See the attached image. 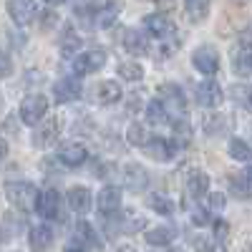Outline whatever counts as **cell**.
<instances>
[{
	"instance_id": "cell-1",
	"label": "cell",
	"mask_w": 252,
	"mask_h": 252,
	"mask_svg": "<svg viewBox=\"0 0 252 252\" xmlns=\"http://www.w3.org/2000/svg\"><path fill=\"white\" fill-rule=\"evenodd\" d=\"M38 189L35 184L31 182H8L5 184V197L13 207H18L20 212H31L35 209V202H38Z\"/></svg>"
},
{
	"instance_id": "cell-2",
	"label": "cell",
	"mask_w": 252,
	"mask_h": 252,
	"mask_svg": "<svg viewBox=\"0 0 252 252\" xmlns=\"http://www.w3.org/2000/svg\"><path fill=\"white\" fill-rule=\"evenodd\" d=\"M46 114H48V98L43 94H31V96L23 98V103H20V121L28 124V126L40 124Z\"/></svg>"
},
{
	"instance_id": "cell-3",
	"label": "cell",
	"mask_w": 252,
	"mask_h": 252,
	"mask_svg": "<svg viewBox=\"0 0 252 252\" xmlns=\"http://www.w3.org/2000/svg\"><path fill=\"white\" fill-rule=\"evenodd\" d=\"M159 101H161V106L166 109L169 116H184V111H187L184 91L177 83H164V86H159Z\"/></svg>"
},
{
	"instance_id": "cell-4",
	"label": "cell",
	"mask_w": 252,
	"mask_h": 252,
	"mask_svg": "<svg viewBox=\"0 0 252 252\" xmlns=\"http://www.w3.org/2000/svg\"><path fill=\"white\" fill-rule=\"evenodd\" d=\"M144 31L157 40H166L177 33V23L164 13H152V15L144 18Z\"/></svg>"
},
{
	"instance_id": "cell-5",
	"label": "cell",
	"mask_w": 252,
	"mask_h": 252,
	"mask_svg": "<svg viewBox=\"0 0 252 252\" xmlns=\"http://www.w3.org/2000/svg\"><path fill=\"white\" fill-rule=\"evenodd\" d=\"M103 63H106V53L103 51H86L73 58V73L76 76H89L98 68H103Z\"/></svg>"
},
{
	"instance_id": "cell-6",
	"label": "cell",
	"mask_w": 252,
	"mask_h": 252,
	"mask_svg": "<svg viewBox=\"0 0 252 252\" xmlns=\"http://www.w3.org/2000/svg\"><path fill=\"white\" fill-rule=\"evenodd\" d=\"M8 13L15 26H28L38 15V5L35 0H8Z\"/></svg>"
},
{
	"instance_id": "cell-7",
	"label": "cell",
	"mask_w": 252,
	"mask_h": 252,
	"mask_svg": "<svg viewBox=\"0 0 252 252\" xmlns=\"http://www.w3.org/2000/svg\"><path fill=\"white\" fill-rule=\"evenodd\" d=\"M197 103L204 109H217L222 103V89L215 78H207L197 86Z\"/></svg>"
},
{
	"instance_id": "cell-8",
	"label": "cell",
	"mask_w": 252,
	"mask_h": 252,
	"mask_svg": "<svg viewBox=\"0 0 252 252\" xmlns=\"http://www.w3.org/2000/svg\"><path fill=\"white\" fill-rule=\"evenodd\" d=\"M83 86H81V81L78 76H66V78H61L56 81V86H53V98L58 103H68V101H76L81 96Z\"/></svg>"
},
{
	"instance_id": "cell-9",
	"label": "cell",
	"mask_w": 252,
	"mask_h": 252,
	"mask_svg": "<svg viewBox=\"0 0 252 252\" xmlns=\"http://www.w3.org/2000/svg\"><path fill=\"white\" fill-rule=\"evenodd\" d=\"M96 207H98V212L103 217H109V215H116L119 212V207H121V189L109 184V187H103L98 197H96Z\"/></svg>"
},
{
	"instance_id": "cell-10",
	"label": "cell",
	"mask_w": 252,
	"mask_h": 252,
	"mask_svg": "<svg viewBox=\"0 0 252 252\" xmlns=\"http://www.w3.org/2000/svg\"><path fill=\"white\" fill-rule=\"evenodd\" d=\"M192 63H194V68H197L199 73L212 76V73H217V68H220V56H217V51H215V48L202 46V48H197V51H194Z\"/></svg>"
},
{
	"instance_id": "cell-11",
	"label": "cell",
	"mask_w": 252,
	"mask_h": 252,
	"mask_svg": "<svg viewBox=\"0 0 252 252\" xmlns=\"http://www.w3.org/2000/svg\"><path fill=\"white\" fill-rule=\"evenodd\" d=\"M35 212L43 220H56L58 212H61V194L56 192V189H46V192H40L38 202H35Z\"/></svg>"
},
{
	"instance_id": "cell-12",
	"label": "cell",
	"mask_w": 252,
	"mask_h": 252,
	"mask_svg": "<svg viewBox=\"0 0 252 252\" xmlns=\"http://www.w3.org/2000/svg\"><path fill=\"white\" fill-rule=\"evenodd\" d=\"M86 159H89V152H86V146L78 144V141H68V144H63L61 149H58V161L71 166V169L81 166Z\"/></svg>"
},
{
	"instance_id": "cell-13",
	"label": "cell",
	"mask_w": 252,
	"mask_h": 252,
	"mask_svg": "<svg viewBox=\"0 0 252 252\" xmlns=\"http://www.w3.org/2000/svg\"><path fill=\"white\" fill-rule=\"evenodd\" d=\"M124 184L131 189V192H144L146 187H149V172L144 169L141 164L131 161L124 166Z\"/></svg>"
},
{
	"instance_id": "cell-14",
	"label": "cell",
	"mask_w": 252,
	"mask_h": 252,
	"mask_svg": "<svg viewBox=\"0 0 252 252\" xmlns=\"http://www.w3.org/2000/svg\"><path fill=\"white\" fill-rule=\"evenodd\" d=\"M174 149H177V144L169 141V139H164V136H152L149 141H146V146H144V152L149 154L152 159H157V161H169L174 157Z\"/></svg>"
},
{
	"instance_id": "cell-15",
	"label": "cell",
	"mask_w": 252,
	"mask_h": 252,
	"mask_svg": "<svg viewBox=\"0 0 252 252\" xmlns=\"http://www.w3.org/2000/svg\"><path fill=\"white\" fill-rule=\"evenodd\" d=\"M28 245L33 252H46L53 245V229L48 224H35L28 232Z\"/></svg>"
},
{
	"instance_id": "cell-16",
	"label": "cell",
	"mask_w": 252,
	"mask_h": 252,
	"mask_svg": "<svg viewBox=\"0 0 252 252\" xmlns=\"http://www.w3.org/2000/svg\"><path fill=\"white\" fill-rule=\"evenodd\" d=\"M56 139H58V121L56 119H48L46 124H40L33 134V144L38 149H48V146L56 144Z\"/></svg>"
},
{
	"instance_id": "cell-17",
	"label": "cell",
	"mask_w": 252,
	"mask_h": 252,
	"mask_svg": "<svg viewBox=\"0 0 252 252\" xmlns=\"http://www.w3.org/2000/svg\"><path fill=\"white\" fill-rule=\"evenodd\" d=\"M73 237H76V245H81V247H96V250H101V247H103V242L98 240L94 224H91V222H86V220H81V222L76 224Z\"/></svg>"
},
{
	"instance_id": "cell-18",
	"label": "cell",
	"mask_w": 252,
	"mask_h": 252,
	"mask_svg": "<svg viewBox=\"0 0 252 252\" xmlns=\"http://www.w3.org/2000/svg\"><path fill=\"white\" fill-rule=\"evenodd\" d=\"M124 48L134 53V56H144V53H149V35H144L134 28H129L124 33Z\"/></svg>"
},
{
	"instance_id": "cell-19",
	"label": "cell",
	"mask_w": 252,
	"mask_h": 252,
	"mask_svg": "<svg viewBox=\"0 0 252 252\" xmlns=\"http://www.w3.org/2000/svg\"><path fill=\"white\" fill-rule=\"evenodd\" d=\"M91 192L86 187H71L68 189V207L73 209V212L78 215H86L89 209H91Z\"/></svg>"
},
{
	"instance_id": "cell-20",
	"label": "cell",
	"mask_w": 252,
	"mask_h": 252,
	"mask_svg": "<svg viewBox=\"0 0 252 252\" xmlns=\"http://www.w3.org/2000/svg\"><path fill=\"white\" fill-rule=\"evenodd\" d=\"M207 189H209V177H207L202 169L189 172V177H187V194H189V197L199 199V197L207 194Z\"/></svg>"
},
{
	"instance_id": "cell-21",
	"label": "cell",
	"mask_w": 252,
	"mask_h": 252,
	"mask_svg": "<svg viewBox=\"0 0 252 252\" xmlns=\"http://www.w3.org/2000/svg\"><path fill=\"white\" fill-rule=\"evenodd\" d=\"M121 86L116 81H101L98 86H96V101L98 103H103V106H106V103H116V101H121Z\"/></svg>"
},
{
	"instance_id": "cell-22",
	"label": "cell",
	"mask_w": 252,
	"mask_h": 252,
	"mask_svg": "<svg viewBox=\"0 0 252 252\" xmlns=\"http://www.w3.org/2000/svg\"><path fill=\"white\" fill-rule=\"evenodd\" d=\"M119 10H121V3H103V8L96 10V15H94V26L96 28H111L119 18Z\"/></svg>"
},
{
	"instance_id": "cell-23",
	"label": "cell",
	"mask_w": 252,
	"mask_h": 252,
	"mask_svg": "<svg viewBox=\"0 0 252 252\" xmlns=\"http://www.w3.org/2000/svg\"><path fill=\"white\" fill-rule=\"evenodd\" d=\"M58 48H61L63 56H73L81 48V35H76V31L71 26H66L63 33H61V38H58Z\"/></svg>"
},
{
	"instance_id": "cell-24",
	"label": "cell",
	"mask_w": 252,
	"mask_h": 252,
	"mask_svg": "<svg viewBox=\"0 0 252 252\" xmlns=\"http://www.w3.org/2000/svg\"><path fill=\"white\" fill-rule=\"evenodd\" d=\"M174 229L172 227H154L146 232V242H149L152 247H166V245H172L174 242Z\"/></svg>"
},
{
	"instance_id": "cell-25",
	"label": "cell",
	"mask_w": 252,
	"mask_h": 252,
	"mask_svg": "<svg viewBox=\"0 0 252 252\" xmlns=\"http://www.w3.org/2000/svg\"><path fill=\"white\" fill-rule=\"evenodd\" d=\"M229 192H232L237 199H250L252 184H250L247 174H229Z\"/></svg>"
},
{
	"instance_id": "cell-26",
	"label": "cell",
	"mask_w": 252,
	"mask_h": 252,
	"mask_svg": "<svg viewBox=\"0 0 252 252\" xmlns=\"http://www.w3.org/2000/svg\"><path fill=\"white\" fill-rule=\"evenodd\" d=\"M232 68L237 76H252V48H245L232 56Z\"/></svg>"
},
{
	"instance_id": "cell-27",
	"label": "cell",
	"mask_w": 252,
	"mask_h": 252,
	"mask_svg": "<svg viewBox=\"0 0 252 252\" xmlns=\"http://www.w3.org/2000/svg\"><path fill=\"white\" fill-rule=\"evenodd\" d=\"M187 13L192 23H202L209 15V0H187Z\"/></svg>"
},
{
	"instance_id": "cell-28",
	"label": "cell",
	"mask_w": 252,
	"mask_h": 252,
	"mask_svg": "<svg viewBox=\"0 0 252 252\" xmlns=\"http://www.w3.org/2000/svg\"><path fill=\"white\" fill-rule=\"evenodd\" d=\"M229 154L237 161H252V146L242 139H229Z\"/></svg>"
},
{
	"instance_id": "cell-29",
	"label": "cell",
	"mask_w": 252,
	"mask_h": 252,
	"mask_svg": "<svg viewBox=\"0 0 252 252\" xmlns=\"http://www.w3.org/2000/svg\"><path fill=\"white\" fill-rule=\"evenodd\" d=\"M232 98L240 103L242 109L252 111V86L250 83H237V86H232Z\"/></svg>"
},
{
	"instance_id": "cell-30",
	"label": "cell",
	"mask_w": 252,
	"mask_h": 252,
	"mask_svg": "<svg viewBox=\"0 0 252 252\" xmlns=\"http://www.w3.org/2000/svg\"><path fill=\"white\" fill-rule=\"evenodd\" d=\"M149 207L154 209V212L164 215V217L174 215V202H172L169 197H164V194H152V197H149Z\"/></svg>"
},
{
	"instance_id": "cell-31",
	"label": "cell",
	"mask_w": 252,
	"mask_h": 252,
	"mask_svg": "<svg viewBox=\"0 0 252 252\" xmlns=\"http://www.w3.org/2000/svg\"><path fill=\"white\" fill-rule=\"evenodd\" d=\"M166 116H169V114H166V109L161 106L159 98L149 101V106H146V121H149V124H164Z\"/></svg>"
},
{
	"instance_id": "cell-32",
	"label": "cell",
	"mask_w": 252,
	"mask_h": 252,
	"mask_svg": "<svg viewBox=\"0 0 252 252\" xmlns=\"http://www.w3.org/2000/svg\"><path fill=\"white\" fill-rule=\"evenodd\" d=\"M126 139H129V144H134V146H141V149H144V146H146V141H149L152 136L146 134V129H144L141 124H131V126H129V131H126Z\"/></svg>"
},
{
	"instance_id": "cell-33",
	"label": "cell",
	"mask_w": 252,
	"mask_h": 252,
	"mask_svg": "<svg viewBox=\"0 0 252 252\" xmlns=\"http://www.w3.org/2000/svg\"><path fill=\"white\" fill-rule=\"evenodd\" d=\"M119 76L126 78V81H141L144 78V68L139 66V63H134V61H126V63L119 66Z\"/></svg>"
},
{
	"instance_id": "cell-34",
	"label": "cell",
	"mask_w": 252,
	"mask_h": 252,
	"mask_svg": "<svg viewBox=\"0 0 252 252\" xmlns=\"http://www.w3.org/2000/svg\"><path fill=\"white\" fill-rule=\"evenodd\" d=\"M194 250L197 252H215V237H204V235H197L192 240Z\"/></svg>"
},
{
	"instance_id": "cell-35",
	"label": "cell",
	"mask_w": 252,
	"mask_h": 252,
	"mask_svg": "<svg viewBox=\"0 0 252 252\" xmlns=\"http://www.w3.org/2000/svg\"><path fill=\"white\" fill-rule=\"evenodd\" d=\"M10 73H13V61L8 53L0 51V78H8Z\"/></svg>"
},
{
	"instance_id": "cell-36",
	"label": "cell",
	"mask_w": 252,
	"mask_h": 252,
	"mask_svg": "<svg viewBox=\"0 0 252 252\" xmlns=\"http://www.w3.org/2000/svg\"><path fill=\"white\" fill-rule=\"evenodd\" d=\"M192 222H194L197 227H204V224H209V222H212V220H209V212H207V209L197 207L194 212H192Z\"/></svg>"
},
{
	"instance_id": "cell-37",
	"label": "cell",
	"mask_w": 252,
	"mask_h": 252,
	"mask_svg": "<svg viewBox=\"0 0 252 252\" xmlns=\"http://www.w3.org/2000/svg\"><path fill=\"white\" fill-rule=\"evenodd\" d=\"M224 235H227V222L215 220V242H217V240H224Z\"/></svg>"
},
{
	"instance_id": "cell-38",
	"label": "cell",
	"mask_w": 252,
	"mask_h": 252,
	"mask_svg": "<svg viewBox=\"0 0 252 252\" xmlns=\"http://www.w3.org/2000/svg\"><path fill=\"white\" fill-rule=\"evenodd\" d=\"M58 23V15L53 13V10H48V13H43V31H48L51 26H56Z\"/></svg>"
},
{
	"instance_id": "cell-39",
	"label": "cell",
	"mask_w": 252,
	"mask_h": 252,
	"mask_svg": "<svg viewBox=\"0 0 252 252\" xmlns=\"http://www.w3.org/2000/svg\"><path fill=\"white\" fill-rule=\"evenodd\" d=\"M222 207H224L222 194H209V209H222Z\"/></svg>"
},
{
	"instance_id": "cell-40",
	"label": "cell",
	"mask_w": 252,
	"mask_h": 252,
	"mask_svg": "<svg viewBox=\"0 0 252 252\" xmlns=\"http://www.w3.org/2000/svg\"><path fill=\"white\" fill-rule=\"evenodd\" d=\"M5 154H8V144H5V139H3V136H0V159H3Z\"/></svg>"
},
{
	"instance_id": "cell-41",
	"label": "cell",
	"mask_w": 252,
	"mask_h": 252,
	"mask_svg": "<svg viewBox=\"0 0 252 252\" xmlns=\"http://www.w3.org/2000/svg\"><path fill=\"white\" fill-rule=\"evenodd\" d=\"M63 252H86V250H83L81 245H68V247L63 250Z\"/></svg>"
},
{
	"instance_id": "cell-42",
	"label": "cell",
	"mask_w": 252,
	"mask_h": 252,
	"mask_svg": "<svg viewBox=\"0 0 252 252\" xmlns=\"http://www.w3.org/2000/svg\"><path fill=\"white\" fill-rule=\"evenodd\" d=\"M48 5H61V3H66V0H46Z\"/></svg>"
},
{
	"instance_id": "cell-43",
	"label": "cell",
	"mask_w": 252,
	"mask_h": 252,
	"mask_svg": "<svg viewBox=\"0 0 252 252\" xmlns=\"http://www.w3.org/2000/svg\"><path fill=\"white\" fill-rule=\"evenodd\" d=\"M116 252H136V250H134V247H119Z\"/></svg>"
}]
</instances>
